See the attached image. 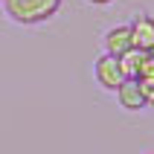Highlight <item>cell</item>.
<instances>
[{
  "label": "cell",
  "mask_w": 154,
  "mask_h": 154,
  "mask_svg": "<svg viewBox=\"0 0 154 154\" xmlns=\"http://www.w3.org/2000/svg\"><path fill=\"white\" fill-rule=\"evenodd\" d=\"M61 0H3V9L6 15L20 26H35L50 20L55 12H58Z\"/></svg>",
  "instance_id": "6da1fadb"
},
{
  "label": "cell",
  "mask_w": 154,
  "mask_h": 154,
  "mask_svg": "<svg viewBox=\"0 0 154 154\" xmlns=\"http://www.w3.org/2000/svg\"><path fill=\"white\" fill-rule=\"evenodd\" d=\"M93 76H96V82L105 87V90H116V87L125 82V76H122V67H119V58L116 55H99L96 58V64H93Z\"/></svg>",
  "instance_id": "7a4b0ae2"
},
{
  "label": "cell",
  "mask_w": 154,
  "mask_h": 154,
  "mask_svg": "<svg viewBox=\"0 0 154 154\" xmlns=\"http://www.w3.org/2000/svg\"><path fill=\"white\" fill-rule=\"evenodd\" d=\"M128 26H131V47L140 50V52H151V47H154V17L137 15Z\"/></svg>",
  "instance_id": "3957f363"
},
{
  "label": "cell",
  "mask_w": 154,
  "mask_h": 154,
  "mask_svg": "<svg viewBox=\"0 0 154 154\" xmlns=\"http://www.w3.org/2000/svg\"><path fill=\"white\" fill-rule=\"evenodd\" d=\"M113 93H116V102H119L125 111H140V108H146V99H143V90H140L137 79H125Z\"/></svg>",
  "instance_id": "277c9868"
},
{
  "label": "cell",
  "mask_w": 154,
  "mask_h": 154,
  "mask_svg": "<svg viewBox=\"0 0 154 154\" xmlns=\"http://www.w3.org/2000/svg\"><path fill=\"white\" fill-rule=\"evenodd\" d=\"M131 50V26L122 23V26H113V29H108L105 32V52L108 55H116L119 58L122 52Z\"/></svg>",
  "instance_id": "5b68a950"
},
{
  "label": "cell",
  "mask_w": 154,
  "mask_h": 154,
  "mask_svg": "<svg viewBox=\"0 0 154 154\" xmlns=\"http://www.w3.org/2000/svg\"><path fill=\"white\" fill-rule=\"evenodd\" d=\"M137 85H140V90H143L146 105H154V58L148 52H146V58H143V64H140V70H137Z\"/></svg>",
  "instance_id": "8992f818"
},
{
  "label": "cell",
  "mask_w": 154,
  "mask_h": 154,
  "mask_svg": "<svg viewBox=\"0 0 154 154\" xmlns=\"http://www.w3.org/2000/svg\"><path fill=\"white\" fill-rule=\"evenodd\" d=\"M143 58H146V52L134 50V47H131L128 52H122V55H119L122 76H125V79H137V70H140V64H143Z\"/></svg>",
  "instance_id": "52a82bcc"
},
{
  "label": "cell",
  "mask_w": 154,
  "mask_h": 154,
  "mask_svg": "<svg viewBox=\"0 0 154 154\" xmlns=\"http://www.w3.org/2000/svg\"><path fill=\"white\" fill-rule=\"evenodd\" d=\"M90 6H108V3H113V0H87Z\"/></svg>",
  "instance_id": "ba28073f"
},
{
  "label": "cell",
  "mask_w": 154,
  "mask_h": 154,
  "mask_svg": "<svg viewBox=\"0 0 154 154\" xmlns=\"http://www.w3.org/2000/svg\"><path fill=\"white\" fill-rule=\"evenodd\" d=\"M148 55H151V58H154V47H151V52H148Z\"/></svg>",
  "instance_id": "9c48e42d"
},
{
  "label": "cell",
  "mask_w": 154,
  "mask_h": 154,
  "mask_svg": "<svg viewBox=\"0 0 154 154\" xmlns=\"http://www.w3.org/2000/svg\"><path fill=\"white\" fill-rule=\"evenodd\" d=\"M146 154H154V151H146Z\"/></svg>",
  "instance_id": "30bf717a"
},
{
  "label": "cell",
  "mask_w": 154,
  "mask_h": 154,
  "mask_svg": "<svg viewBox=\"0 0 154 154\" xmlns=\"http://www.w3.org/2000/svg\"><path fill=\"white\" fill-rule=\"evenodd\" d=\"M0 3H3V0H0Z\"/></svg>",
  "instance_id": "8fae6325"
}]
</instances>
